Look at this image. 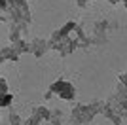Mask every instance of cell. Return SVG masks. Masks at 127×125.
<instances>
[{
  "instance_id": "3957f363",
  "label": "cell",
  "mask_w": 127,
  "mask_h": 125,
  "mask_svg": "<svg viewBox=\"0 0 127 125\" xmlns=\"http://www.w3.org/2000/svg\"><path fill=\"white\" fill-rule=\"evenodd\" d=\"M49 91L55 93V95H59V97L64 99V100H72V99H74V95H76L74 85H72L70 82H66V80H57L55 83H51Z\"/></svg>"
},
{
  "instance_id": "7c38bea8",
  "label": "cell",
  "mask_w": 127,
  "mask_h": 125,
  "mask_svg": "<svg viewBox=\"0 0 127 125\" xmlns=\"http://www.w3.org/2000/svg\"><path fill=\"white\" fill-rule=\"evenodd\" d=\"M89 2H91V0H78V6H80V8H85Z\"/></svg>"
},
{
  "instance_id": "ba28073f",
  "label": "cell",
  "mask_w": 127,
  "mask_h": 125,
  "mask_svg": "<svg viewBox=\"0 0 127 125\" xmlns=\"http://www.w3.org/2000/svg\"><path fill=\"white\" fill-rule=\"evenodd\" d=\"M11 100H13V95L8 91V83L0 76V108H2V106H10Z\"/></svg>"
},
{
  "instance_id": "4fadbf2b",
  "label": "cell",
  "mask_w": 127,
  "mask_h": 125,
  "mask_svg": "<svg viewBox=\"0 0 127 125\" xmlns=\"http://www.w3.org/2000/svg\"><path fill=\"white\" fill-rule=\"evenodd\" d=\"M0 21H4V23H8V13H4V11H0Z\"/></svg>"
},
{
  "instance_id": "9a60e30c",
  "label": "cell",
  "mask_w": 127,
  "mask_h": 125,
  "mask_svg": "<svg viewBox=\"0 0 127 125\" xmlns=\"http://www.w3.org/2000/svg\"><path fill=\"white\" fill-rule=\"evenodd\" d=\"M110 4H118V2H122V0H108Z\"/></svg>"
},
{
  "instance_id": "8fae6325",
  "label": "cell",
  "mask_w": 127,
  "mask_h": 125,
  "mask_svg": "<svg viewBox=\"0 0 127 125\" xmlns=\"http://www.w3.org/2000/svg\"><path fill=\"white\" fill-rule=\"evenodd\" d=\"M21 29L17 25H13V23H10V42H17V40H21Z\"/></svg>"
},
{
  "instance_id": "277c9868",
  "label": "cell",
  "mask_w": 127,
  "mask_h": 125,
  "mask_svg": "<svg viewBox=\"0 0 127 125\" xmlns=\"http://www.w3.org/2000/svg\"><path fill=\"white\" fill-rule=\"evenodd\" d=\"M76 47H78V42H76V38L70 34V36H64V38H61V40H57L49 49H57L61 57H66V55H70V53L74 51Z\"/></svg>"
},
{
  "instance_id": "52a82bcc",
  "label": "cell",
  "mask_w": 127,
  "mask_h": 125,
  "mask_svg": "<svg viewBox=\"0 0 127 125\" xmlns=\"http://www.w3.org/2000/svg\"><path fill=\"white\" fill-rule=\"evenodd\" d=\"M101 114L104 116V118H108V120H110L114 125H123V120H125V118H122V116L118 114V112L112 108V106H108V104H106V100H104V104H102Z\"/></svg>"
},
{
  "instance_id": "6da1fadb",
  "label": "cell",
  "mask_w": 127,
  "mask_h": 125,
  "mask_svg": "<svg viewBox=\"0 0 127 125\" xmlns=\"http://www.w3.org/2000/svg\"><path fill=\"white\" fill-rule=\"evenodd\" d=\"M104 100H97L93 104H74L72 106V116H70V123L72 125H89L91 120L97 114H101Z\"/></svg>"
},
{
  "instance_id": "30bf717a",
  "label": "cell",
  "mask_w": 127,
  "mask_h": 125,
  "mask_svg": "<svg viewBox=\"0 0 127 125\" xmlns=\"http://www.w3.org/2000/svg\"><path fill=\"white\" fill-rule=\"evenodd\" d=\"M2 123H4V125H23V120H21L17 114L10 112V114L4 118V121H2Z\"/></svg>"
},
{
  "instance_id": "9c48e42d",
  "label": "cell",
  "mask_w": 127,
  "mask_h": 125,
  "mask_svg": "<svg viewBox=\"0 0 127 125\" xmlns=\"http://www.w3.org/2000/svg\"><path fill=\"white\" fill-rule=\"evenodd\" d=\"M6 61H11V62H17L19 61V55L13 51V47H2L0 49V62H6Z\"/></svg>"
},
{
  "instance_id": "7a4b0ae2",
  "label": "cell",
  "mask_w": 127,
  "mask_h": 125,
  "mask_svg": "<svg viewBox=\"0 0 127 125\" xmlns=\"http://www.w3.org/2000/svg\"><path fill=\"white\" fill-rule=\"evenodd\" d=\"M108 32H110V25L106 19H101L93 25V36H91V44L93 46H104L108 42Z\"/></svg>"
},
{
  "instance_id": "5b68a950",
  "label": "cell",
  "mask_w": 127,
  "mask_h": 125,
  "mask_svg": "<svg viewBox=\"0 0 127 125\" xmlns=\"http://www.w3.org/2000/svg\"><path fill=\"white\" fill-rule=\"evenodd\" d=\"M49 49V44L48 40H44V38H34V40L27 42V47H25V53H32L34 57H44V53Z\"/></svg>"
},
{
  "instance_id": "8992f818",
  "label": "cell",
  "mask_w": 127,
  "mask_h": 125,
  "mask_svg": "<svg viewBox=\"0 0 127 125\" xmlns=\"http://www.w3.org/2000/svg\"><path fill=\"white\" fill-rule=\"evenodd\" d=\"M74 29H76V23H74V21H68V23H66L64 27H61L59 31H55V32L51 34V38L48 40L49 47H51V46H53V44H55L57 40H61V38H64V36H70V32L74 31Z\"/></svg>"
},
{
  "instance_id": "5bb4252c",
  "label": "cell",
  "mask_w": 127,
  "mask_h": 125,
  "mask_svg": "<svg viewBox=\"0 0 127 125\" xmlns=\"http://www.w3.org/2000/svg\"><path fill=\"white\" fill-rule=\"evenodd\" d=\"M118 78H120V83H123V85H125V72H122Z\"/></svg>"
}]
</instances>
